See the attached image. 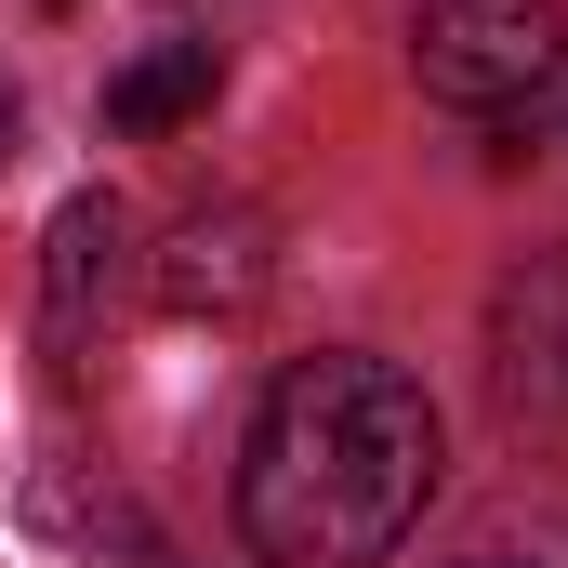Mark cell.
Returning <instances> with one entry per match:
<instances>
[{
    "instance_id": "obj_6",
    "label": "cell",
    "mask_w": 568,
    "mask_h": 568,
    "mask_svg": "<svg viewBox=\"0 0 568 568\" xmlns=\"http://www.w3.org/2000/svg\"><path fill=\"white\" fill-rule=\"evenodd\" d=\"M252 212H185V239H172V265H159V291L199 317V304H252Z\"/></svg>"
},
{
    "instance_id": "obj_7",
    "label": "cell",
    "mask_w": 568,
    "mask_h": 568,
    "mask_svg": "<svg viewBox=\"0 0 568 568\" xmlns=\"http://www.w3.org/2000/svg\"><path fill=\"white\" fill-rule=\"evenodd\" d=\"M0 159H13V93H0Z\"/></svg>"
},
{
    "instance_id": "obj_5",
    "label": "cell",
    "mask_w": 568,
    "mask_h": 568,
    "mask_svg": "<svg viewBox=\"0 0 568 568\" xmlns=\"http://www.w3.org/2000/svg\"><path fill=\"white\" fill-rule=\"evenodd\" d=\"M212 93H225V53H212V40H159V53H133V67L106 80V133H133V145L185 133Z\"/></svg>"
},
{
    "instance_id": "obj_2",
    "label": "cell",
    "mask_w": 568,
    "mask_h": 568,
    "mask_svg": "<svg viewBox=\"0 0 568 568\" xmlns=\"http://www.w3.org/2000/svg\"><path fill=\"white\" fill-rule=\"evenodd\" d=\"M568 67V13L556 0H424L410 13V80L463 120H503L529 106L542 80Z\"/></svg>"
},
{
    "instance_id": "obj_4",
    "label": "cell",
    "mask_w": 568,
    "mask_h": 568,
    "mask_svg": "<svg viewBox=\"0 0 568 568\" xmlns=\"http://www.w3.org/2000/svg\"><path fill=\"white\" fill-rule=\"evenodd\" d=\"M120 265H133V212H120L106 185H80V199L53 212V239H40V291H53V344H80V331H93V304L120 291Z\"/></svg>"
},
{
    "instance_id": "obj_3",
    "label": "cell",
    "mask_w": 568,
    "mask_h": 568,
    "mask_svg": "<svg viewBox=\"0 0 568 568\" xmlns=\"http://www.w3.org/2000/svg\"><path fill=\"white\" fill-rule=\"evenodd\" d=\"M489 384L516 424H568V239L489 291Z\"/></svg>"
},
{
    "instance_id": "obj_1",
    "label": "cell",
    "mask_w": 568,
    "mask_h": 568,
    "mask_svg": "<svg viewBox=\"0 0 568 568\" xmlns=\"http://www.w3.org/2000/svg\"><path fill=\"white\" fill-rule=\"evenodd\" d=\"M436 503V397L397 357H291L239 449V529L265 568H384Z\"/></svg>"
}]
</instances>
